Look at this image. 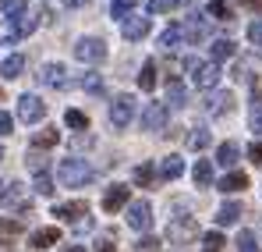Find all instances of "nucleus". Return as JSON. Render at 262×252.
Returning a JSON list of instances; mask_svg holds the SVG:
<instances>
[{"mask_svg": "<svg viewBox=\"0 0 262 252\" xmlns=\"http://www.w3.org/2000/svg\"><path fill=\"white\" fill-rule=\"evenodd\" d=\"M57 181H60L64 188H82V185H89V181H92L89 160H78V157L60 160V164H57Z\"/></svg>", "mask_w": 262, "mask_h": 252, "instance_id": "f257e3e1", "label": "nucleus"}, {"mask_svg": "<svg viewBox=\"0 0 262 252\" xmlns=\"http://www.w3.org/2000/svg\"><path fill=\"white\" fill-rule=\"evenodd\" d=\"M184 71L191 75V82L199 85V89H213L220 82V68L213 61H195V57H188L184 61Z\"/></svg>", "mask_w": 262, "mask_h": 252, "instance_id": "f03ea898", "label": "nucleus"}, {"mask_svg": "<svg viewBox=\"0 0 262 252\" xmlns=\"http://www.w3.org/2000/svg\"><path fill=\"white\" fill-rule=\"evenodd\" d=\"M135 96H128V92H121L114 103H110V125L114 128H128L131 121H135Z\"/></svg>", "mask_w": 262, "mask_h": 252, "instance_id": "7ed1b4c3", "label": "nucleus"}, {"mask_svg": "<svg viewBox=\"0 0 262 252\" xmlns=\"http://www.w3.org/2000/svg\"><path fill=\"white\" fill-rule=\"evenodd\" d=\"M75 57L82 64H99V61H106V43L96 40V36H85V40L75 43Z\"/></svg>", "mask_w": 262, "mask_h": 252, "instance_id": "20e7f679", "label": "nucleus"}, {"mask_svg": "<svg viewBox=\"0 0 262 252\" xmlns=\"http://www.w3.org/2000/svg\"><path fill=\"white\" fill-rule=\"evenodd\" d=\"M0 206H4V210L25 213L29 210V188H25L21 181H11L7 188H0Z\"/></svg>", "mask_w": 262, "mask_h": 252, "instance_id": "39448f33", "label": "nucleus"}, {"mask_svg": "<svg viewBox=\"0 0 262 252\" xmlns=\"http://www.w3.org/2000/svg\"><path fill=\"white\" fill-rule=\"evenodd\" d=\"M18 118L25 121V125H39L46 118V103L36 96V92H25L21 100H18Z\"/></svg>", "mask_w": 262, "mask_h": 252, "instance_id": "423d86ee", "label": "nucleus"}, {"mask_svg": "<svg viewBox=\"0 0 262 252\" xmlns=\"http://www.w3.org/2000/svg\"><path fill=\"white\" fill-rule=\"evenodd\" d=\"M53 217L68 220V224H75V227H89V203H82V199L60 203V206H53Z\"/></svg>", "mask_w": 262, "mask_h": 252, "instance_id": "0eeeda50", "label": "nucleus"}, {"mask_svg": "<svg viewBox=\"0 0 262 252\" xmlns=\"http://www.w3.org/2000/svg\"><path fill=\"white\" fill-rule=\"evenodd\" d=\"M199 235V224H195V217H177L167 224V238L174 242V245H184V242H191Z\"/></svg>", "mask_w": 262, "mask_h": 252, "instance_id": "6e6552de", "label": "nucleus"}, {"mask_svg": "<svg viewBox=\"0 0 262 252\" xmlns=\"http://www.w3.org/2000/svg\"><path fill=\"white\" fill-rule=\"evenodd\" d=\"M128 227H135V231H149L152 227V206L145 199L128 203Z\"/></svg>", "mask_w": 262, "mask_h": 252, "instance_id": "1a4fd4ad", "label": "nucleus"}, {"mask_svg": "<svg viewBox=\"0 0 262 252\" xmlns=\"http://www.w3.org/2000/svg\"><path fill=\"white\" fill-rule=\"evenodd\" d=\"M167 103H149L145 110H142V128L145 131H163L167 128Z\"/></svg>", "mask_w": 262, "mask_h": 252, "instance_id": "9d476101", "label": "nucleus"}, {"mask_svg": "<svg viewBox=\"0 0 262 252\" xmlns=\"http://www.w3.org/2000/svg\"><path fill=\"white\" fill-rule=\"evenodd\" d=\"M121 32H124V40L138 43L149 36V18H142V14H128L124 18V25H121Z\"/></svg>", "mask_w": 262, "mask_h": 252, "instance_id": "9b49d317", "label": "nucleus"}, {"mask_svg": "<svg viewBox=\"0 0 262 252\" xmlns=\"http://www.w3.org/2000/svg\"><path fill=\"white\" fill-rule=\"evenodd\" d=\"M39 82L50 85V89H64L68 85V68L50 61V64H43V71H39Z\"/></svg>", "mask_w": 262, "mask_h": 252, "instance_id": "f8f14e48", "label": "nucleus"}, {"mask_svg": "<svg viewBox=\"0 0 262 252\" xmlns=\"http://www.w3.org/2000/svg\"><path fill=\"white\" fill-rule=\"evenodd\" d=\"M121 206H128V185H110L106 196H103V210L106 213H117Z\"/></svg>", "mask_w": 262, "mask_h": 252, "instance_id": "ddd939ff", "label": "nucleus"}, {"mask_svg": "<svg viewBox=\"0 0 262 252\" xmlns=\"http://www.w3.org/2000/svg\"><path fill=\"white\" fill-rule=\"evenodd\" d=\"M181 32H184V40H188V43H202L206 36H209V22H206L202 14H191L188 25H184Z\"/></svg>", "mask_w": 262, "mask_h": 252, "instance_id": "4468645a", "label": "nucleus"}, {"mask_svg": "<svg viewBox=\"0 0 262 252\" xmlns=\"http://www.w3.org/2000/svg\"><path fill=\"white\" fill-rule=\"evenodd\" d=\"M206 110H209L213 118H223V114H230V110H234V96H230V92H213V96L206 100Z\"/></svg>", "mask_w": 262, "mask_h": 252, "instance_id": "2eb2a0df", "label": "nucleus"}, {"mask_svg": "<svg viewBox=\"0 0 262 252\" xmlns=\"http://www.w3.org/2000/svg\"><path fill=\"white\" fill-rule=\"evenodd\" d=\"M29 245H32V249H50V245H60V231H57V227H39V231H32Z\"/></svg>", "mask_w": 262, "mask_h": 252, "instance_id": "dca6fc26", "label": "nucleus"}, {"mask_svg": "<svg viewBox=\"0 0 262 252\" xmlns=\"http://www.w3.org/2000/svg\"><path fill=\"white\" fill-rule=\"evenodd\" d=\"M0 14L7 22H18V18L29 14V0H0Z\"/></svg>", "mask_w": 262, "mask_h": 252, "instance_id": "f3484780", "label": "nucleus"}, {"mask_svg": "<svg viewBox=\"0 0 262 252\" xmlns=\"http://www.w3.org/2000/svg\"><path fill=\"white\" fill-rule=\"evenodd\" d=\"M248 188V174L241 170H230L227 178H220V192H245Z\"/></svg>", "mask_w": 262, "mask_h": 252, "instance_id": "a211bd4d", "label": "nucleus"}, {"mask_svg": "<svg viewBox=\"0 0 262 252\" xmlns=\"http://www.w3.org/2000/svg\"><path fill=\"white\" fill-rule=\"evenodd\" d=\"M167 103L170 107H188V89L177 79H167Z\"/></svg>", "mask_w": 262, "mask_h": 252, "instance_id": "6ab92c4d", "label": "nucleus"}, {"mask_svg": "<svg viewBox=\"0 0 262 252\" xmlns=\"http://www.w3.org/2000/svg\"><path fill=\"white\" fill-rule=\"evenodd\" d=\"M241 220V203H223L216 210V224L220 227H227V224H237Z\"/></svg>", "mask_w": 262, "mask_h": 252, "instance_id": "aec40b11", "label": "nucleus"}, {"mask_svg": "<svg viewBox=\"0 0 262 252\" xmlns=\"http://www.w3.org/2000/svg\"><path fill=\"white\" fill-rule=\"evenodd\" d=\"M237 157H241V146H237V142H223L216 149V164H223V167H234Z\"/></svg>", "mask_w": 262, "mask_h": 252, "instance_id": "412c9836", "label": "nucleus"}, {"mask_svg": "<svg viewBox=\"0 0 262 252\" xmlns=\"http://www.w3.org/2000/svg\"><path fill=\"white\" fill-rule=\"evenodd\" d=\"M21 71H25V57H21V53H11V57L0 64V75H4V79H18Z\"/></svg>", "mask_w": 262, "mask_h": 252, "instance_id": "4be33fe9", "label": "nucleus"}, {"mask_svg": "<svg viewBox=\"0 0 262 252\" xmlns=\"http://www.w3.org/2000/svg\"><path fill=\"white\" fill-rule=\"evenodd\" d=\"M191 178H195L199 188H209V185H213V164H209V160H199L195 170H191Z\"/></svg>", "mask_w": 262, "mask_h": 252, "instance_id": "5701e85b", "label": "nucleus"}, {"mask_svg": "<svg viewBox=\"0 0 262 252\" xmlns=\"http://www.w3.org/2000/svg\"><path fill=\"white\" fill-rule=\"evenodd\" d=\"M160 174H163L167 181L181 178V174H184V160H181V157H163V164H160Z\"/></svg>", "mask_w": 262, "mask_h": 252, "instance_id": "b1692460", "label": "nucleus"}, {"mask_svg": "<svg viewBox=\"0 0 262 252\" xmlns=\"http://www.w3.org/2000/svg\"><path fill=\"white\" fill-rule=\"evenodd\" d=\"M57 139H60V135H57V128H43V131H36V135H32V142H29V146H32V149H50V146H57Z\"/></svg>", "mask_w": 262, "mask_h": 252, "instance_id": "393cba45", "label": "nucleus"}, {"mask_svg": "<svg viewBox=\"0 0 262 252\" xmlns=\"http://www.w3.org/2000/svg\"><path fill=\"white\" fill-rule=\"evenodd\" d=\"M11 25H14V29H11L7 36H11V40H18V36H29V32H36V25H39V22H36V18H32V11H29L25 18H18V22H11Z\"/></svg>", "mask_w": 262, "mask_h": 252, "instance_id": "a878e982", "label": "nucleus"}, {"mask_svg": "<svg viewBox=\"0 0 262 252\" xmlns=\"http://www.w3.org/2000/svg\"><path fill=\"white\" fill-rule=\"evenodd\" d=\"M209 53H213V64H216V61H227V57H234V43L230 40H216L213 46H209Z\"/></svg>", "mask_w": 262, "mask_h": 252, "instance_id": "bb28decb", "label": "nucleus"}, {"mask_svg": "<svg viewBox=\"0 0 262 252\" xmlns=\"http://www.w3.org/2000/svg\"><path fill=\"white\" fill-rule=\"evenodd\" d=\"M138 85H142L145 92H149V89L156 85V61H145V64H142V75H138Z\"/></svg>", "mask_w": 262, "mask_h": 252, "instance_id": "cd10ccee", "label": "nucleus"}, {"mask_svg": "<svg viewBox=\"0 0 262 252\" xmlns=\"http://www.w3.org/2000/svg\"><path fill=\"white\" fill-rule=\"evenodd\" d=\"M181 40H184V32H181V25H170V29H167V32L160 36V46H163V50H174V46H177Z\"/></svg>", "mask_w": 262, "mask_h": 252, "instance_id": "c85d7f7f", "label": "nucleus"}, {"mask_svg": "<svg viewBox=\"0 0 262 252\" xmlns=\"http://www.w3.org/2000/svg\"><path fill=\"white\" fill-rule=\"evenodd\" d=\"M209 18L230 22V4H227V0H209Z\"/></svg>", "mask_w": 262, "mask_h": 252, "instance_id": "c756f323", "label": "nucleus"}, {"mask_svg": "<svg viewBox=\"0 0 262 252\" xmlns=\"http://www.w3.org/2000/svg\"><path fill=\"white\" fill-rule=\"evenodd\" d=\"M209 146V131L206 128H191V135H188V149H206Z\"/></svg>", "mask_w": 262, "mask_h": 252, "instance_id": "7c9ffc66", "label": "nucleus"}, {"mask_svg": "<svg viewBox=\"0 0 262 252\" xmlns=\"http://www.w3.org/2000/svg\"><path fill=\"white\" fill-rule=\"evenodd\" d=\"M32 192H36V196H53V178H50V174H36V181H32Z\"/></svg>", "mask_w": 262, "mask_h": 252, "instance_id": "2f4dec72", "label": "nucleus"}, {"mask_svg": "<svg viewBox=\"0 0 262 252\" xmlns=\"http://www.w3.org/2000/svg\"><path fill=\"white\" fill-rule=\"evenodd\" d=\"M234 245H237V252H262V249H259V242H255V235H252V231H241Z\"/></svg>", "mask_w": 262, "mask_h": 252, "instance_id": "473e14b6", "label": "nucleus"}, {"mask_svg": "<svg viewBox=\"0 0 262 252\" xmlns=\"http://www.w3.org/2000/svg\"><path fill=\"white\" fill-rule=\"evenodd\" d=\"M64 125L75 128V131H85V128H89V118L82 114V110H68V114H64Z\"/></svg>", "mask_w": 262, "mask_h": 252, "instance_id": "72a5a7b5", "label": "nucleus"}, {"mask_svg": "<svg viewBox=\"0 0 262 252\" xmlns=\"http://www.w3.org/2000/svg\"><path fill=\"white\" fill-rule=\"evenodd\" d=\"M135 4H138V0H114V4H110V14L124 22V18H128L131 11H135Z\"/></svg>", "mask_w": 262, "mask_h": 252, "instance_id": "f704fd0d", "label": "nucleus"}, {"mask_svg": "<svg viewBox=\"0 0 262 252\" xmlns=\"http://www.w3.org/2000/svg\"><path fill=\"white\" fill-rule=\"evenodd\" d=\"M152 174H156V170H152L149 160H145V164H138V167H135V185H142V188H145V185H152Z\"/></svg>", "mask_w": 262, "mask_h": 252, "instance_id": "c9c22d12", "label": "nucleus"}, {"mask_svg": "<svg viewBox=\"0 0 262 252\" xmlns=\"http://www.w3.org/2000/svg\"><path fill=\"white\" fill-rule=\"evenodd\" d=\"M82 89H85V92H103V79H99V75H96V71H85V75H82Z\"/></svg>", "mask_w": 262, "mask_h": 252, "instance_id": "e433bc0d", "label": "nucleus"}, {"mask_svg": "<svg viewBox=\"0 0 262 252\" xmlns=\"http://www.w3.org/2000/svg\"><path fill=\"white\" fill-rule=\"evenodd\" d=\"M96 252H117V235L103 231V235L96 238Z\"/></svg>", "mask_w": 262, "mask_h": 252, "instance_id": "4c0bfd02", "label": "nucleus"}, {"mask_svg": "<svg viewBox=\"0 0 262 252\" xmlns=\"http://www.w3.org/2000/svg\"><path fill=\"white\" fill-rule=\"evenodd\" d=\"M181 0H149V11L152 14H167V11H177Z\"/></svg>", "mask_w": 262, "mask_h": 252, "instance_id": "58836bf2", "label": "nucleus"}, {"mask_svg": "<svg viewBox=\"0 0 262 252\" xmlns=\"http://www.w3.org/2000/svg\"><path fill=\"white\" fill-rule=\"evenodd\" d=\"M202 249L206 252H220L223 249V235H220V231H209V235L202 238Z\"/></svg>", "mask_w": 262, "mask_h": 252, "instance_id": "ea45409f", "label": "nucleus"}, {"mask_svg": "<svg viewBox=\"0 0 262 252\" xmlns=\"http://www.w3.org/2000/svg\"><path fill=\"white\" fill-rule=\"evenodd\" d=\"M248 43H252V46H262V18H255V22L248 25Z\"/></svg>", "mask_w": 262, "mask_h": 252, "instance_id": "a19ab883", "label": "nucleus"}, {"mask_svg": "<svg viewBox=\"0 0 262 252\" xmlns=\"http://www.w3.org/2000/svg\"><path fill=\"white\" fill-rule=\"evenodd\" d=\"M252 131L262 135V103H259V100L252 103Z\"/></svg>", "mask_w": 262, "mask_h": 252, "instance_id": "79ce46f5", "label": "nucleus"}, {"mask_svg": "<svg viewBox=\"0 0 262 252\" xmlns=\"http://www.w3.org/2000/svg\"><path fill=\"white\" fill-rule=\"evenodd\" d=\"M248 160H252L255 167H262V142H252V146H248Z\"/></svg>", "mask_w": 262, "mask_h": 252, "instance_id": "37998d69", "label": "nucleus"}, {"mask_svg": "<svg viewBox=\"0 0 262 252\" xmlns=\"http://www.w3.org/2000/svg\"><path fill=\"white\" fill-rule=\"evenodd\" d=\"M11 128H14V118L7 110H0V135H11Z\"/></svg>", "mask_w": 262, "mask_h": 252, "instance_id": "c03bdc74", "label": "nucleus"}, {"mask_svg": "<svg viewBox=\"0 0 262 252\" xmlns=\"http://www.w3.org/2000/svg\"><path fill=\"white\" fill-rule=\"evenodd\" d=\"M21 231V224H14V220H0V235H18Z\"/></svg>", "mask_w": 262, "mask_h": 252, "instance_id": "a18cd8bd", "label": "nucleus"}, {"mask_svg": "<svg viewBox=\"0 0 262 252\" xmlns=\"http://www.w3.org/2000/svg\"><path fill=\"white\" fill-rule=\"evenodd\" d=\"M156 245H160L156 238H142V242H138V252H156Z\"/></svg>", "mask_w": 262, "mask_h": 252, "instance_id": "49530a36", "label": "nucleus"}, {"mask_svg": "<svg viewBox=\"0 0 262 252\" xmlns=\"http://www.w3.org/2000/svg\"><path fill=\"white\" fill-rule=\"evenodd\" d=\"M241 4H245V7H252V11H259V7H262V0H241Z\"/></svg>", "mask_w": 262, "mask_h": 252, "instance_id": "de8ad7c7", "label": "nucleus"}, {"mask_svg": "<svg viewBox=\"0 0 262 252\" xmlns=\"http://www.w3.org/2000/svg\"><path fill=\"white\" fill-rule=\"evenodd\" d=\"M64 252H89V249H85V245H68Z\"/></svg>", "mask_w": 262, "mask_h": 252, "instance_id": "09e8293b", "label": "nucleus"}, {"mask_svg": "<svg viewBox=\"0 0 262 252\" xmlns=\"http://www.w3.org/2000/svg\"><path fill=\"white\" fill-rule=\"evenodd\" d=\"M82 4H89V0H68V7H82Z\"/></svg>", "mask_w": 262, "mask_h": 252, "instance_id": "8fccbe9b", "label": "nucleus"}, {"mask_svg": "<svg viewBox=\"0 0 262 252\" xmlns=\"http://www.w3.org/2000/svg\"><path fill=\"white\" fill-rule=\"evenodd\" d=\"M0 157H4V153H0Z\"/></svg>", "mask_w": 262, "mask_h": 252, "instance_id": "3c124183", "label": "nucleus"}]
</instances>
